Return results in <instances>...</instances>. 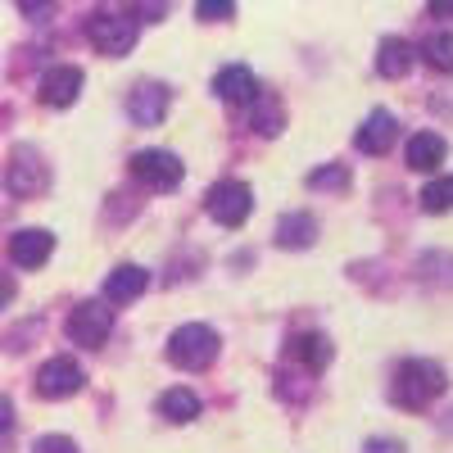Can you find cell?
Wrapping results in <instances>:
<instances>
[{"label": "cell", "instance_id": "obj_6", "mask_svg": "<svg viewBox=\"0 0 453 453\" xmlns=\"http://www.w3.org/2000/svg\"><path fill=\"white\" fill-rule=\"evenodd\" d=\"M87 36L100 55H127L136 46V19H123V14H96L87 23Z\"/></svg>", "mask_w": 453, "mask_h": 453}, {"label": "cell", "instance_id": "obj_16", "mask_svg": "<svg viewBox=\"0 0 453 453\" xmlns=\"http://www.w3.org/2000/svg\"><path fill=\"white\" fill-rule=\"evenodd\" d=\"M444 155H449V145L435 132H418L408 141V168H418V173H435L444 164Z\"/></svg>", "mask_w": 453, "mask_h": 453}, {"label": "cell", "instance_id": "obj_14", "mask_svg": "<svg viewBox=\"0 0 453 453\" xmlns=\"http://www.w3.org/2000/svg\"><path fill=\"white\" fill-rule=\"evenodd\" d=\"M286 358H295V363H304L309 372H318V367L331 363V340L322 331H299V335H290Z\"/></svg>", "mask_w": 453, "mask_h": 453}, {"label": "cell", "instance_id": "obj_1", "mask_svg": "<svg viewBox=\"0 0 453 453\" xmlns=\"http://www.w3.org/2000/svg\"><path fill=\"white\" fill-rule=\"evenodd\" d=\"M449 390V376L440 363H426V358H408L399 372H395V381H390V399L399 408H426L431 399H440Z\"/></svg>", "mask_w": 453, "mask_h": 453}, {"label": "cell", "instance_id": "obj_2", "mask_svg": "<svg viewBox=\"0 0 453 453\" xmlns=\"http://www.w3.org/2000/svg\"><path fill=\"white\" fill-rule=\"evenodd\" d=\"M168 358L177 363V367H209L213 358H218V331L213 326H204V322H186V326H177L173 335H168Z\"/></svg>", "mask_w": 453, "mask_h": 453}, {"label": "cell", "instance_id": "obj_15", "mask_svg": "<svg viewBox=\"0 0 453 453\" xmlns=\"http://www.w3.org/2000/svg\"><path fill=\"white\" fill-rule=\"evenodd\" d=\"M145 268H136V263H123V268H113L109 281H104V299L109 304H132V299L145 290Z\"/></svg>", "mask_w": 453, "mask_h": 453}, {"label": "cell", "instance_id": "obj_20", "mask_svg": "<svg viewBox=\"0 0 453 453\" xmlns=\"http://www.w3.org/2000/svg\"><path fill=\"white\" fill-rule=\"evenodd\" d=\"M281 123H286L281 100H277V96H254V132L277 136V132H281Z\"/></svg>", "mask_w": 453, "mask_h": 453}, {"label": "cell", "instance_id": "obj_13", "mask_svg": "<svg viewBox=\"0 0 453 453\" xmlns=\"http://www.w3.org/2000/svg\"><path fill=\"white\" fill-rule=\"evenodd\" d=\"M395 136H399L395 113L376 109V113H367V123L358 127V150H363V155H386V150L395 145Z\"/></svg>", "mask_w": 453, "mask_h": 453}, {"label": "cell", "instance_id": "obj_22", "mask_svg": "<svg viewBox=\"0 0 453 453\" xmlns=\"http://www.w3.org/2000/svg\"><path fill=\"white\" fill-rule=\"evenodd\" d=\"M422 209H426V213L453 209V177H435L431 186H422Z\"/></svg>", "mask_w": 453, "mask_h": 453}, {"label": "cell", "instance_id": "obj_21", "mask_svg": "<svg viewBox=\"0 0 453 453\" xmlns=\"http://www.w3.org/2000/svg\"><path fill=\"white\" fill-rule=\"evenodd\" d=\"M422 59H426L435 73H453V32H435V36H426Z\"/></svg>", "mask_w": 453, "mask_h": 453}, {"label": "cell", "instance_id": "obj_10", "mask_svg": "<svg viewBox=\"0 0 453 453\" xmlns=\"http://www.w3.org/2000/svg\"><path fill=\"white\" fill-rule=\"evenodd\" d=\"M78 91H82V68H73V64H59L42 78V104L50 109H68L78 100Z\"/></svg>", "mask_w": 453, "mask_h": 453}, {"label": "cell", "instance_id": "obj_23", "mask_svg": "<svg viewBox=\"0 0 453 453\" xmlns=\"http://www.w3.org/2000/svg\"><path fill=\"white\" fill-rule=\"evenodd\" d=\"M309 186H313V191H335V186H349V168H345V164H326V168L309 173Z\"/></svg>", "mask_w": 453, "mask_h": 453}, {"label": "cell", "instance_id": "obj_27", "mask_svg": "<svg viewBox=\"0 0 453 453\" xmlns=\"http://www.w3.org/2000/svg\"><path fill=\"white\" fill-rule=\"evenodd\" d=\"M10 431H14V403L0 399V435H10Z\"/></svg>", "mask_w": 453, "mask_h": 453}, {"label": "cell", "instance_id": "obj_26", "mask_svg": "<svg viewBox=\"0 0 453 453\" xmlns=\"http://www.w3.org/2000/svg\"><path fill=\"white\" fill-rule=\"evenodd\" d=\"M363 453H403V444L399 440H367Z\"/></svg>", "mask_w": 453, "mask_h": 453}, {"label": "cell", "instance_id": "obj_19", "mask_svg": "<svg viewBox=\"0 0 453 453\" xmlns=\"http://www.w3.org/2000/svg\"><path fill=\"white\" fill-rule=\"evenodd\" d=\"M159 412L168 422H191V418H200V399L191 395V390H168V395H159Z\"/></svg>", "mask_w": 453, "mask_h": 453}, {"label": "cell", "instance_id": "obj_11", "mask_svg": "<svg viewBox=\"0 0 453 453\" xmlns=\"http://www.w3.org/2000/svg\"><path fill=\"white\" fill-rule=\"evenodd\" d=\"M127 113H132V123L155 127L164 113H168V87H159V82H141V87L127 96Z\"/></svg>", "mask_w": 453, "mask_h": 453}, {"label": "cell", "instance_id": "obj_5", "mask_svg": "<svg viewBox=\"0 0 453 453\" xmlns=\"http://www.w3.org/2000/svg\"><path fill=\"white\" fill-rule=\"evenodd\" d=\"M132 177L150 191H173V186H181V159L168 150H141V155H132Z\"/></svg>", "mask_w": 453, "mask_h": 453}, {"label": "cell", "instance_id": "obj_8", "mask_svg": "<svg viewBox=\"0 0 453 453\" xmlns=\"http://www.w3.org/2000/svg\"><path fill=\"white\" fill-rule=\"evenodd\" d=\"M46 181H50V168L42 164V155L36 150H14V164L5 173V186L14 196H36V191H46Z\"/></svg>", "mask_w": 453, "mask_h": 453}, {"label": "cell", "instance_id": "obj_25", "mask_svg": "<svg viewBox=\"0 0 453 453\" xmlns=\"http://www.w3.org/2000/svg\"><path fill=\"white\" fill-rule=\"evenodd\" d=\"M236 5L232 0H200V19H232Z\"/></svg>", "mask_w": 453, "mask_h": 453}, {"label": "cell", "instance_id": "obj_12", "mask_svg": "<svg viewBox=\"0 0 453 453\" xmlns=\"http://www.w3.org/2000/svg\"><path fill=\"white\" fill-rule=\"evenodd\" d=\"M213 91H218V100H226V104H254V96H258L254 73H250L245 64H226L218 78H213Z\"/></svg>", "mask_w": 453, "mask_h": 453}, {"label": "cell", "instance_id": "obj_7", "mask_svg": "<svg viewBox=\"0 0 453 453\" xmlns=\"http://www.w3.org/2000/svg\"><path fill=\"white\" fill-rule=\"evenodd\" d=\"M82 367L73 363V358H50L42 372H36V395L42 399H68V395H78L82 390Z\"/></svg>", "mask_w": 453, "mask_h": 453}, {"label": "cell", "instance_id": "obj_24", "mask_svg": "<svg viewBox=\"0 0 453 453\" xmlns=\"http://www.w3.org/2000/svg\"><path fill=\"white\" fill-rule=\"evenodd\" d=\"M32 453H78V444H73L68 435H42L32 444Z\"/></svg>", "mask_w": 453, "mask_h": 453}, {"label": "cell", "instance_id": "obj_28", "mask_svg": "<svg viewBox=\"0 0 453 453\" xmlns=\"http://www.w3.org/2000/svg\"><path fill=\"white\" fill-rule=\"evenodd\" d=\"M14 290H19V286H14V277H10V273H0V309H10Z\"/></svg>", "mask_w": 453, "mask_h": 453}, {"label": "cell", "instance_id": "obj_9", "mask_svg": "<svg viewBox=\"0 0 453 453\" xmlns=\"http://www.w3.org/2000/svg\"><path fill=\"white\" fill-rule=\"evenodd\" d=\"M55 254V236L46 226H27V232H14L10 236V258L19 268H42V263Z\"/></svg>", "mask_w": 453, "mask_h": 453}, {"label": "cell", "instance_id": "obj_17", "mask_svg": "<svg viewBox=\"0 0 453 453\" xmlns=\"http://www.w3.org/2000/svg\"><path fill=\"white\" fill-rule=\"evenodd\" d=\"M412 64H418V50H412L403 36H386V42H381V55H376V68H381L386 78H403Z\"/></svg>", "mask_w": 453, "mask_h": 453}, {"label": "cell", "instance_id": "obj_18", "mask_svg": "<svg viewBox=\"0 0 453 453\" xmlns=\"http://www.w3.org/2000/svg\"><path fill=\"white\" fill-rule=\"evenodd\" d=\"M313 236H318L313 213H286L277 222V245H286V250H304V245H313Z\"/></svg>", "mask_w": 453, "mask_h": 453}, {"label": "cell", "instance_id": "obj_3", "mask_svg": "<svg viewBox=\"0 0 453 453\" xmlns=\"http://www.w3.org/2000/svg\"><path fill=\"white\" fill-rule=\"evenodd\" d=\"M204 209H209V218L222 222V226H241V222L250 218V209H254V191H250L245 181H218V186H209Z\"/></svg>", "mask_w": 453, "mask_h": 453}, {"label": "cell", "instance_id": "obj_4", "mask_svg": "<svg viewBox=\"0 0 453 453\" xmlns=\"http://www.w3.org/2000/svg\"><path fill=\"white\" fill-rule=\"evenodd\" d=\"M109 331H113V309L100 304V299H87V304H78L73 318H68V340H73V345L96 349V345L109 340Z\"/></svg>", "mask_w": 453, "mask_h": 453}]
</instances>
